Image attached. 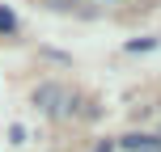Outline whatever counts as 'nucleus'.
<instances>
[{"instance_id":"6e6552de","label":"nucleus","mask_w":161,"mask_h":152,"mask_svg":"<svg viewBox=\"0 0 161 152\" xmlns=\"http://www.w3.org/2000/svg\"><path fill=\"white\" fill-rule=\"evenodd\" d=\"M157 144H161V135H157Z\"/></svg>"},{"instance_id":"0eeeda50","label":"nucleus","mask_w":161,"mask_h":152,"mask_svg":"<svg viewBox=\"0 0 161 152\" xmlns=\"http://www.w3.org/2000/svg\"><path fill=\"white\" fill-rule=\"evenodd\" d=\"M97 152H110V148H106V144H102V148H97Z\"/></svg>"},{"instance_id":"423d86ee","label":"nucleus","mask_w":161,"mask_h":152,"mask_svg":"<svg viewBox=\"0 0 161 152\" xmlns=\"http://www.w3.org/2000/svg\"><path fill=\"white\" fill-rule=\"evenodd\" d=\"M140 152H161V144H157V135H153V144H148V148H140Z\"/></svg>"},{"instance_id":"20e7f679","label":"nucleus","mask_w":161,"mask_h":152,"mask_svg":"<svg viewBox=\"0 0 161 152\" xmlns=\"http://www.w3.org/2000/svg\"><path fill=\"white\" fill-rule=\"evenodd\" d=\"M47 4H51V8H55V13H68V8H76V4H80V0H47Z\"/></svg>"},{"instance_id":"39448f33","label":"nucleus","mask_w":161,"mask_h":152,"mask_svg":"<svg viewBox=\"0 0 161 152\" xmlns=\"http://www.w3.org/2000/svg\"><path fill=\"white\" fill-rule=\"evenodd\" d=\"M13 25H17V21H13V13H4V8H0V34H8Z\"/></svg>"},{"instance_id":"7ed1b4c3","label":"nucleus","mask_w":161,"mask_h":152,"mask_svg":"<svg viewBox=\"0 0 161 152\" xmlns=\"http://www.w3.org/2000/svg\"><path fill=\"white\" fill-rule=\"evenodd\" d=\"M157 47V38H136V42H127V51H153Z\"/></svg>"},{"instance_id":"f03ea898","label":"nucleus","mask_w":161,"mask_h":152,"mask_svg":"<svg viewBox=\"0 0 161 152\" xmlns=\"http://www.w3.org/2000/svg\"><path fill=\"white\" fill-rule=\"evenodd\" d=\"M148 144H153V135H123V148H127V152H140Z\"/></svg>"},{"instance_id":"f257e3e1","label":"nucleus","mask_w":161,"mask_h":152,"mask_svg":"<svg viewBox=\"0 0 161 152\" xmlns=\"http://www.w3.org/2000/svg\"><path fill=\"white\" fill-rule=\"evenodd\" d=\"M34 106L47 110V114H68V93L59 85H42L38 93H34Z\"/></svg>"}]
</instances>
